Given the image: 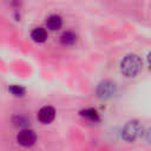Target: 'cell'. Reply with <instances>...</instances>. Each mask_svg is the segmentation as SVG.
Masks as SVG:
<instances>
[{"instance_id":"obj_10","label":"cell","mask_w":151,"mask_h":151,"mask_svg":"<svg viewBox=\"0 0 151 151\" xmlns=\"http://www.w3.org/2000/svg\"><path fill=\"white\" fill-rule=\"evenodd\" d=\"M13 123L15 126H20V127H27L29 125V119L27 117L24 116H15L13 118Z\"/></svg>"},{"instance_id":"obj_3","label":"cell","mask_w":151,"mask_h":151,"mask_svg":"<svg viewBox=\"0 0 151 151\" xmlns=\"http://www.w3.org/2000/svg\"><path fill=\"white\" fill-rule=\"evenodd\" d=\"M116 85L110 80H103L96 88V94L100 100H109L116 94Z\"/></svg>"},{"instance_id":"obj_8","label":"cell","mask_w":151,"mask_h":151,"mask_svg":"<svg viewBox=\"0 0 151 151\" xmlns=\"http://www.w3.org/2000/svg\"><path fill=\"white\" fill-rule=\"evenodd\" d=\"M80 116L91 123H98L100 120L99 113L94 109H85V110L80 111Z\"/></svg>"},{"instance_id":"obj_12","label":"cell","mask_w":151,"mask_h":151,"mask_svg":"<svg viewBox=\"0 0 151 151\" xmlns=\"http://www.w3.org/2000/svg\"><path fill=\"white\" fill-rule=\"evenodd\" d=\"M144 139H145L149 144H151V126L147 127V129L144 131Z\"/></svg>"},{"instance_id":"obj_6","label":"cell","mask_w":151,"mask_h":151,"mask_svg":"<svg viewBox=\"0 0 151 151\" xmlns=\"http://www.w3.org/2000/svg\"><path fill=\"white\" fill-rule=\"evenodd\" d=\"M46 26L47 28H50L51 31H57L63 26V19L60 15L58 14H52L47 18L46 20Z\"/></svg>"},{"instance_id":"obj_11","label":"cell","mask_w":151,"mask_h":151,"mask_svg":"<svg viewBox=\"0 0 151 151\" xmlns=\"http://www.w3.org/2000/svg\"><path fill=\"white\" fill-rule=\"evenodd\" d=\"M8 91H9L13 96H15V97H22V96L25 94V92H26L25 87H22V86H20V85H11V86L8 87Z\"/></svg>"},{"instance_id":"obj_13","label":"cell","mask_w":151,"mask_h":151,"mask_svg":"<svg viewBox=\"0 0 151 151\" xmlns=\"http://www.w3.org/2000/svg\"><path fill=\"white\" fill-rule=\"evenodd\" d=\"M147 63H149V65L151 66V52H150L149 55H147Z\"/></svg>"},{"instance_id":"obj_4","label":"cell","mask_w":151,"mask_h":151,"mask_svg":"<svg viewBox=\"0 0 151 151\" xmlns=\"http://www.w3.org/2000/svg\"><path fill=\"white\" fill-rule=\"evenodd\" d=\"M17 140H18V143H19L21 146L29 147V146H32V145L35 143L37 136H35V133H34L33 130L24 129V130H21V131L18 133Z\"/></svg>"},{"instance_id":"obj_5","label":"cell","mask_w":151,"mask_h":151,"mask_svg":"<svg viewBox=\"0 0 151 151\" xmlns=\"http://www.w3.org/2000/svg\"><path fill=\"white\" fill-rule=\"evenodd\" d=\"M55 118V110L52 106H44L38 112V120L41 124H50Z\"/></svg>"},{"instance_id":"obj_2","label":"cell","mask_w":151,"mask_h":151,"mask_svg":"<svg viewBox=\"0 0 151 151\" xmlns=\"http://www.w3.org/2000/svg\"><path fill=\"white\" fill-rule=\"evenodd\" d=\"M142 132H143V127H142L140 123L138 120L133 119V120L127 122L124 125V127L122 130V138L127 143H132L142 134Z\"/></svg>"},{"instance_id":"obj_9","label":"cell","mask_w":151,"mask_h":151,"mask_svg":"<svg viewBox=\"0 0 151 151\" xmlns=\"http://www.w3.org/2000/svg\"><path fill=\"white\" fill-rule=\"evenodd\" d=\"M76 41H77V35L71 31H66L60 35V42L64 46H71Z\"/></svg>"},{"instance_id":"obj_7","label":"cell","mask_w":151,"mask_h":151,"mask_svg":"<svg viewBox=\"0 0 151 151\" xmlns=\"http://www.w3.org/2000/svg\"><path fill=\"white\" fill-rule=\"evenodd\" d=\"M31 38L33 41L35 42H44L47 39V32L45 28L42 27H35L32 32H31Z\"/></svg>"},{"instance_id":"obj_1","label":"cell","mask_w":151,"mask_h":151,"mask_svg":"<svg viewBox=\"0 0 151 151\" xmlns=\"http://www.w3.org/2000/svg\"><path fill=\"white\" fill-rule=\"evenodd\" d=\"M143 67V61L137 54H127L120 63V72L126 78L136 77Z\"/></svg>"}]
</instances>
